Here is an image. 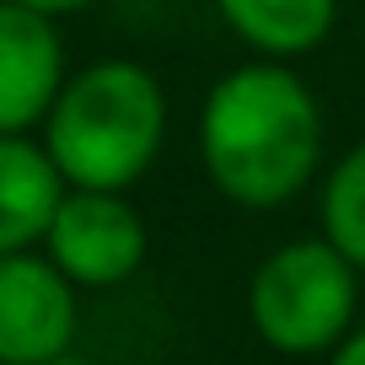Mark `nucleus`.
<instances>
[{
  "mask_svg": "<svg viewBox=\"0 0 365 365\" xmlns=\"http://www.w3.org/2000/svg\"><path fill=\"white\" fill-rule=\"evenodd\" d=\"M199 156L220 194L242 210H279L322 161V108L279 59L220 76L199 113Z\"/></svg>",
  "mask_w": 365,
  "mask_h": 365,
  "instance_id": "1",
  "label": "nucleus"
},
{
  "mask_svg": "<svg viewBox=\"0 0 365 365\" xmlns=\"http://www.w3.org/2000/svg\"><path fill=\"white\" fill-rule=\"evenodd\" d=\"M167 140V91L135 59L76 70L43 118V150L70 188L124 194L150 172Z\"/></svg>",
  "mask_w": 365,
  "mask_h": 365,
  "instance_id": "2",
  "label": "nucleus"
},
{
  "mask_svg": "<svg viewBox=\"0 0 365 365\" xmlns=\"http://www.w3.org/2000/svg\"><path fill=\"white\" fill-rule=\"evenodd\" d=\"M354 307H360V269L328 237L274 247L247 285L252 333L296 360L339 349L354 333Z\"/></svg>",
  "mask_w": 365,
  "mask_h": 365,
  "instance_id": "3",
  "label": "nucleus"
},
{
  "mask_svg": "<svg viewBox=\"0 0 365 365\" xmlns=\"http://www.w3.org/2000/svg\"><path fill=\"white\" fill-rule=\"evenodd\" d=\"M43 247L76 290H113L145 263L150 237L124 194L70 188L65 205L54 210V226H48Z\"/></svg>",
  "mask_w": 365,
  "mask_h": 365,
  "instance_id": "4",
  "label": "nucleus"
},
{
  "mask_svg": "<svg viewBox=\"0 0 365 365\" xmlns=\"http://www.w3.org/2000/svg\"><path fill=\"white\" fill-rule=\"evenodd\" d=\"M76 285L54 258H0V365H54L76 339Z\"/></svg>",
  "mask_w": 365,
  "mask_h": 365,
  "instance_id": "5",
  "label": "nucleus"
},
{
  "mask_svg": "<svg viewBox=\"0 0 365 365\" xmlns=\"http://www.w3.org/2000/svg\"><path fill=\"white\" fill-rule=\"evenodd\" d=\"M65 81V38L54 16L0 0V135L38 129Z\"/></svg>",
  "mask_w": 365,
  "mask_h": 365,
  "instance_id": "6",
  "label": "nucleus"
},
{
  "mask_svg": "<svg viewBox=\"0 0 365 365\" xmlns=\"http://www.w3.org/2000/svg\"><path fill=\"white\" fill-rule=\"evenodd\" d=\"M70 182L48 161V150L27 135H0V258L33 252L54 226Z\"/></svg>",
  "mask_w": 365,
  "mask_h": 365,
  "instance_id": "7",
  "label": "nucleus"
},
{
  "mask_svg": "<svg viewBox=\"0 0 365 365\" xmlns=\"http://www.w3.org/2000/svg\"><path fill=\"white\" fill-rule=\"evenodd\" d=\"M220 22L263 59H301L328 43L339 0H215Z\"/></svg>",
  "mask_w": 365,
  "mask_h": 365,
  "instance_id": "8",
  "label": "nucleus"
},
{
  "mask_svg": "<svg viewBox=\"0 0 365 365\" xmlns=\"http://www.w3.org/2000/svg\"><path fill=\"white\" fill-rule=\"evenodd\" d=\"M322 237L365 274V140L339 156L322 188Z\"/></svg>",
  "mask_w": 365,
  "mask_h": 365,
  "instance_id": "9",
  "label": "nucleus"
},
{
  "mask_svg": "<svg viewBox=\"0 0 365 365\" xmlns=\"http://www.w3.org/2000/svg\"><path fill=\"white\" fill-rule=\"evenodd\" d=\"M328 365H365V322L349 333V339L339 344V349L328 354Z\"/></svg>",
  "mask_w": 365,
  "mask_h": 365,
  "instance_id": "10",
  "label": "nucleus"
},
{
  "mask_svg": "<svg viewBox=\"0 0 365 365\" xmlns=\"http://www.w3.org/2000/svg\"><path fill=\"white\" fill-rule=\"evenodd\" d=\"M11 6H27V11H43V16H70V11H86L91 0H11Z\"/></svg>",
  "mask_w": 365,
  "mask_h": 365,
  "instance_id": "11",
  "label": "nucleus"
},
{
  "mask_svg": "<svg viewBox=\"0 0 365 365\" xmlns=\"http://www.w3.org/2000/svg\"><path fill=\"white\" fill-rule=\"evenodd\" d=\"M54 365H86V360H76V354H59V360Z\"/></svg>",
  "mask_w": 365,
  "mask_h": 365,
  "instance_id": "12",
  "label": "nucleus"
}]
</instances>
